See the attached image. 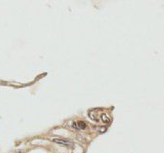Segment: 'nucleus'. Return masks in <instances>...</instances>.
I'll return each instance as SVG.
<instances>
[{"mask_svg": "<svg viewBox=\"0 0 164 153\" xmlns=\"http://www.w3.org/2000/svg\"><path fill=\"white\" fill-rule=\"evenodd\" d=\"M72 127L77 130H85L86 127V124L83 121H77L72 123Z\"/></svg>", "mask_w": 164, "mask_h": 153, "instance_id": "2", "label": "nucleus"}, {"mask_svg": "<svg viewBox=\"0 0 164 153\" xmlns=\"http://www.w3.org/2000/svg\"><path fill=\"white\" fill-rule=\"evenodd\" d=\"M101 120H102L103 123H108V122H110V117H109L108 115H106V113H101Z\"/></svg>", "mask_w": 164, "mask_h": 153, "instance_id": "3", "label": "nucleus"}, {"mask_svg": "<svg viewBox=\"0 0 164 153\" xmlns=\"http://www.w3.org/2000/svg\"><path fill=\"white\" fill-rule=\"evenodd\" d=\"M53 142H55L59 144H62V146L65 147H73V143L71 141H68V140H64V139H59V138H55L53 139Z\"/></svg>", "mask_w": 164, "mask_h": 153, "instance_id": "1", "label": "nucleus"}]
</instances>
